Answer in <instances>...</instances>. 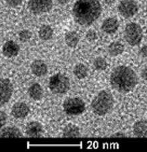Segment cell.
<instances>
[{"mask_svg":"<svg viewBox=\"0 0 147 152\" xmlns=\"http://www.w3.org/2000/svg\"><path fill=\"white\" fill-rule=\"evenodd\" d=\"M115 137H124V135H123V134L119 133L115 134Z\"/></svg>","mask_w":147,"mask_h":152,"instance_id":"cell-32","label":"cell"},{"mask_svg":"<svg viewBox=\"0 0 147 152\" xmlns=\"http://www.w3.org/2000/svg\"><path fill=\"white\" fill-rule=\"evenodd\" d=\"M57 1L61 5H65L70 1V0H57Z\"/></svg>","mask_w":147,"mask_h":152,"instance_id":"cell-30","label":"cell"},{"mask_svg":"<svg viewBox=\"0 0 147 152\" xmlns=\"http://www.w3.org/2000/svg\"><path fill=\"white\" fill-rule=\"evenodd\" d=\"M20 50V47L18 45L14 42L13 40H9L7 41L4 45L2 48V51L4 56L7 57H13L16 56L18 54Z\"/></svg>","mask_w":147,"mask_h":152,"instance_id":"cell-12","label":"cell"},{"mask_svg":"<svg viewBox=\"0 0 147 152\" xmlns=\"http://www.w3.org/2000/svg\"><path fill=\"white\" fill-rule=\"evenodd\" d=\"M141 76H142V77H143V80L147 81V67L144 68V69L142 70Z\"/></svg>","mask_w":147,"mask_h":152,"instance_id":"cell-29","label":"cell"},{"mask_svg":"<svg viewBox=\"0 0 147 152\" xmlns=\"http://www.w3.org/2000/svg\"><path fill=\"white\" fill-rule=\"evenodd\" d=\"M26 133L28 136L37 137L43 133V126L37 121H32L28 123L26 126Z\"/></svg>","mask_w":147,"mask_h":152,"instance_id":"cell-13","label":"cell"},{"mask_svg":"<svg viewBox=\"0 0 147 152\" xmlns=\"http://www.w3.org/2000/svg\"><path fill=\"white\" fill-rule=\"evenodd\" d=\"M133 133L134 135L138 137H147V121L140 120L134 123L133 126Z\"/></svg>","mask_w":147,"mask_h":152,"instance_id":"cell-15","label":"cell"},{"mask_svg":"<svg viewBox=\"0 0 147 152\" xmlns=\"http://www.w3.org/2000/svg\"><path fill=\"white\" fill-rule=\"evenodd\" d=\"M104 1H105L107 4L111 5V4H112L114 1H115V0H104Z\"/></svg>","mask_w":147,"mask_h":152,"instance_id":"cell-31","label":"cell"},{"mask_svg":"<svg viewBox=\"0 0 147 152\" xmlns=\"http://www.w3.org/2000/svg\"><path fill=\"white\" fill-rule=\"evenodd\" d=\"M32 37V32L29 30H22V31L20 32L19 38L20 40L22 42H27L31 39Z\"/></svg>","mask_w":147,"mask_h":152,"instance_id":"cell-24","label":"cell"},{"mask_svg":"<svg viewBox=\"0 0 147 152\" xmlns=\"http://www.w3.org/2000/svg\"><path fill=\"white\" fill-rule=\"evenodd\" d=\"M79 36L74 31L67 32L65 35V42L68 47L74 48L79 42Z\"/></svg>","mask_w":147,"mask_h":152,"instance_id":"cell-18","label":"cell"},{"mask_svg":"<svg viewBox=\"0 0 147 152\" xmlns=\"http://www.w3.org/2000/svg\"><path fill=\"white\" fill-rule=\"evenodd\" d=\"M7 4L12 7H16L22 4V0H6Z\"/></svg>","mask_w":147,"mask_h":152,"instance_id":"cell-27","label":"cell"},{"mask_svg":"<svg viewBox=\"0 0 147 152\" xmlns=\"http://www.w3.org/2000/svg\"><path fill=\"white\" fill-rule=\"evenodd\" d=\"M70 80L67 76L62 73H57L51 77L49 82V88L53 93L64 94L70 89Z\"/></svg>","mask_w":147,"mask_h":152,"instance_id":"cell-4","label":"cell"},{"mask_svg":"<svg viewBox=\"0 0 147 152\" xmlns=\"http://www.w3.org/2000/svg\"><path fill=\"white\" fill-rule=\"evenodd\" d=\"M14 88L8 79L0 78V106L6 104L11 98Z\"/></svg>","mask_w":147,"mask_h":152,"instance_id":"cell-9","label":"cell"},{"mask_svg":"<svg viewBox=\"0 0 147 152\" xmlns=\"http://www.w3.org/2000/svg\"><path fill=\"white\" fill-rule=\"evenodd\" d=\"M74 74L78 79H84L88 75V68L82 63H78L74 67Z\"/></svg>","mask_w":147,"mask_h":152,"instance_id":"cell-22","label":"cell"},{"mask_svg":"<svg viewBox=\"0 0 147 152\" xmlns=\"http://www.w3.org/2000/svg\"><path fill=\"white\" fill-rule=\"evenodd\" d=\"M64 112L69 115H79L85 110V103L80 98H70L63 104Z\"/></svg>","mask_w":147,"mask_h":152,"instance_id":"cell-6","label":"cell"},{"mask_svg":"<svg viewBox=\"0 0 147 152\" xmlns=\"http://www.w3.org/2000/svg\"><path fill=\"white\" fill-rule=\"evenodd\" d=\"M63 136L65 137H78L80 136L79 128L72 124H69L64 129Z\"/></svg>","mask_w":147,"mask_h":152,"instance_id":"cell-20","label":"cell"},{"mask_svg":"<svg viewBox=\"0 0 147 152\" xmlns=\"http://www.w3.org/2000/svg\"><path fill=\"white\" fill-rule=\"evenodd\" d=\"M110 83L113 89L119 92L127 93L132 90L138 83V77L130 67L121 65L111 72Z\"/></svg>","mask_w":147,"mask_h":152,"instance_id":"cell-2","label":"cell"},{"mask_svg":"<svg viewBox=\"0 0 147 152\" xmlns=\"http://www.w3.org/2000/svg\"><path fill=\"white\" fill-rule=\"evenodd\" d=\"M93 65L98 71L105 70L107 67V63L103 57H97L93 62Z\"/></svg>","mask_w":147,"mask_h":152,"instance_id":"cell-23","label":"cell"},{"mask_svg":"<svg viewBox=\"0 0 147 152\" xmlns=\"http://www.w3.org/2000/svg\"><path fill=\"white\" fill-rule=\"evenodd\" d=\"M31 70L34 75L37 77H41L47 74L48 68L44 61L41 60H35L31 64Z\"/></svg>","mask_w":147,"mask_h":152,"instance_id":"cell-14","label":"cell"},{"mask_svg":"<svg viewBox=\"0 0 147 152\" xmlns=\"http://www.w3.org/2000/svg\"><path fill=\"white\" fill-rule=\"evenodd\" d=\"M124 37L129 45L131 46H136L140 44L143 39V29L138 24L132 22L126 26Z\"/></svg>","mask_w":147,"mask_h":152,"instance_id":"cell-5","label":"cell"},{"mask_svg":"<svg viewBox=\"0 0 147 152\" xmlns=\"http://www.w3.org/2000/svg\"><path fill=\"white\" fill-rule=\"evenodd\" d=\"M114 99L112 94L106 90H101L91 102L93 113L98 116L107 115L112 109Z\"/></svg>","mask_w":147,"mask_h":152,"instance_id":"cell-3","label":"cell"},{"mask_svg":"<svg viewBox=\"0 0 147 152\" xmlns=\"http://www.w3.org/2000/svg\"><path fill=\"white\" fill-rule=\"evenodd\" d=\"M86 38L89 41H94V40L97 39V34L96 33V32L93 30H89L87 32V34H86Z\"/></svg>","mask_w":147,"mask_h":152,"instance_id":"cell-25","label":"cell"},{"mask_svg":"<svg viewBox=\"0 0 147 152\" xmlns=\"http://www.w3.org/2000/svg\"><path fill=\"white\" fill-rule=\"evenodd\" d=\"M139 55L143 57H147V45H144L139 50Z\"/></svg>","mask_w":147,"mask_h":152,"instance_id":"cell-28","label":"cell"},{"mask_svg":"<svg viewBox=\"0 0 147 152\" xmlns=\"http://www.w3.org/2000/svg\"><path fill=\"white\" fill-rule=\"evenodd\" d=\"M53 7L52 0H29L28 7L32 14H40L49 12Z\"/></svg>","mask_w":147,"mask_h":152,"instance_id":"cell-7","label":"cell"},{"mask_svg":"<svg viewBox=\"0 0 147 152\" xmlns=\"http://www.w3.org/2000/svg\"><path fill=\"white\" fill-rule=\"evenodd\" d=\"M118 9L119 13L123 18H129L137 13L138 6L135 0H121Z\"/></svg>","mask_w":147,"mask_h":152,"instance_id":"cell-8","label":"cell"},{"mask_svg":"<svg viewBox=\"0 0 147 152\" xmlns=\"http://www.w3.org/2000/svg\"><path fill=\"white\" fill-rule=\"evenodd\" d=\"M54 34V30L49 25H43L39 30V38L43 40L51 39Z\"/></svg>","mask_w":147,"mask_h":152,"instance_id":"cell-21","label":"cell"},{"mask_svg":"<svg viewBox=\"0 0 147 152\" xmlns=\"http://www.w3.org/2000/svg\"><path fill=\"white\" fill-rule=\"evenodd\" d=\"M119 28L118 20L115 18H108L105 20L101 25V29L107 34H113Z\"/></svg>","mask_w":147,"mask_h":152,"instance_id":"cell-11","label":"cell"},{"mask_svg":"<svg viewBox=\"0 0 147 152\" xmlns=\"http://www.w3.org/2000/svg\"><path fill=\"white\" fill-rule=\"evenodd\" d=\"M124 51V46L120 42H113L108 47V52L112 57L118 56Z\"/></svg>","mask_w":147,"mask_h":152,"instance_id":"cell-19","label":"cell"},{"mask_svg":"<svg viewBox=\"0 0 147 152\" xmlns=\"http://www.w3.org/2000/svg\"><path fill=\"white\" fill-rule=\"evenodd\" d=\"M101 10L98 0H77L73 7L74 18L81 26H90L98 18Z\"/></svg>","mask_w":147,"mask_h":152,"instance_id":"cell-1","label":"cell"},{"mask_svg":"<svg viewBox=\"0 0 147 152\" xmlns=\"http://www.w3.org/2000/svg\"><path fill=\"white\" fill-rule=\"evenodd\" d=\"M11 113L14 118H24L29 115V108L24 102H17L12 106Z\"/></svg>","mask_w":147,"mask_h":152,"instance_id":"cell-10","label":"cell"},{"mask_svg":"<svg viewBox=\"0 0 147 152\" xmlns=\"http://www.w3.org/2000/svg\"><path fill=\"white\" fill-rule=\"evenodd\" d=\"M7 116V115L3 111L0 110V128L6 125Z\"/></svg>","mask_w":147,"mask_h":152,"instance_id":"cell-26","label":"cell"},{"mask_svg":"<svg viewBox=\"0 0 147 152\" xmlns=\"http://www.w3.org/2000/svg\"><path fill=\"white\" fill-rule=\"evenodd\" d=\"M146 37H147V29H146Z\"/></svg>","mask_w":147,"mask_h":152,"instance_id":"cell-33","label":"cell"},{"mask_svg":"<svg viewBox=\"0 0 147 152\" xmlns=\"http://www.w3.org/2000/svg\"><path fill=\"white\" fill-rule=\"evenodd\" d=\"M22 136L20 131L15 126L0 128V137H20Z\"/></svg>","mask_w":147,"mask_h":152,"instance_id":"cell-16","label":"cell"},{"mask_svg":"<svg viewBox=\"0 0 147 152\" xmlns=\"http://www.w3.org/2000/svg\"><path fill=\"white\" fill-rule=\"evenodd\" d=\"M29 94L30 97L34 100H39L43 95V90L40 84L37 83H33L29 89Z\"/></svg>","mask_w":147,"mask_h":152,"instance_id":"cell-17","label":"cell"}]
</instances>
